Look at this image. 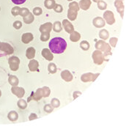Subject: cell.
<instances>
[{
  "label": "cell",
  "instance_id": "obj_24",
  "mask_svg": "<svg viewBox=\"0 0 140 132\" xmlns=\"http://www.w3.org/2000/svg\"><path fill=\"white\" fill-rule=\"evenodd\" d=\"M52 29H54V31L56 32H60L62 31V24L60 23V21H56V22L54 23Z\"/></svg>",
  "mask_w": 140,
  "mask_h": 132
},
{
  "label": "cell",
  "instance_id": "obj_42",
  "mask_svg": "<svg viewBox=\"0 0 140 132\" xmlns=\"http://www.w3.org/2000/svg\"><path fill=\"white\" fill-rule=\"evenodd\" d=\"M13 27L16 29H19L22 27V24H21V22L20 21H16L14 22Z\"/></svg>",
  "mask_w": 140,
  "mask_h": 132
},
{
  "label": "cell",
  "instance_id": "obj_37",
  "mask_svg": "<svg viewBox=\"0 0 140 132\" xmlns=\"http://www.w3.org/2000/svg\"><path fill=\"white\" fill-rule=\"evenodd\" d=\"M54 11L57 12H58V13H60V12H62V10H63V8H62V6L60 4H56L55 6H54Z\"/></svg>",
  "mask_w": 140,
  "mask_h": 132
},
{
  "label": "cell",
  "instance_id": "obj_26",
  "mask_svg": "<svg viewBox=\"0 0 140 132\" xmlns=\"http://www.w3.org/2000/svg\"><path fill=\"white\" fill-rule=\"evenodd\" d=\"M33 21H34V16L32 13H29L26 16L24 17V21L27 24L32 23Z\"/></svg>",
  "mask_w": 140,
  "mask_h": 132
},
{
  "label": "cell",
  "instance_id": "obj_29",
  "mask_svg": "<svg viewBox=\"0 0 140 132\" xmlns=\"http://www.w3.org/2000/svg\"><path fill=\"white\" fill-rule=\"evenodd\" d=\"M69 9H71V10H72L73 11H76V12H78L79 10V4L76 2H72L71 3H70L69 4Z\"/></svg>",
  "mask_w": 140,
  "mask_h": 132
},
{
  "label": "cell",
  "instance_id": "obj_34",
  "mask_svg": "<svg viewBox=\"0 0 140 132\" xmlns=\"http://www.w3.org/2000/svg\"><path fill=\"white\" fill-rule=\"evenodd\" d=\"M51 105L53 108H58L60 106V101L57 98L51 99Z\"/></svg>",
  "mask_w": 140,
  "mask_h": 132
},
{
  "label": "cell",
  "instance_id": "obj_15",
  "mask_svg": "<svg viewBox=\"0 0 140 132\" xmlns=\"http://www.w3.org/2000/svg\"><path fill=\"white\" fill-rule=\"evenodd\" d=\"M115 6L116 7L117 10L118 11L121 17H123V12H124V4L123 3V1H118L116 0L115 2Z\"/></svg>",
  "mask_w": 140,
  "mask_h": 132
},
{
  "label": "cell",
  "instance_id": "obj_36",
  "mask_svg": "<svg viewBox=\"0 0 140 132\" xmlns=\"http://www.w3.org/2000/svg\"><path fill=\"white\" fill-rule=\"evenodd\" d=\"M29 13H30V10L27 8H21L20 12H19V14L23 17L26 16Z\"/></svg>",
  "mask_w": 140,
  "mask_h": 132
},
{
  "label": "cell",
  "instance_id": "obj_35",
  "mask_svg": "<svg viewBox=\"0 0 140 132\" xmlns=\"http://www.w3.org/2000/svg\"><path fill=\"white\" fill-rule=\"evenodd\" d=\"M50 38V33H41L40 40L43 42L47 41Z\"/></svg>",
  "mask_w": 140,
  "mask_h": 132
},
{
  "label": "cell",
  "instance_id": "obj_6",
  "mask_svg": "<svg viewBox=\"0 0 140 132\" xmlns=\"http://www.w3.org/2000/svg\"><path fill=\"white\" fill-rule=\"evenodd\" d=\"M103 18H104V20L106 21V24L109 25L115 24V18L114 13L110 10H106V12L103 13Z\"/></svg>",
  "mask_w": 140,
  "mask_h": 132
},
{
  "label": "cell",
  "instance_id": "obj_41",
  "mask_svg": "<svg viewBox=\"0 0 140 132\" xmlns=\"http://www.w3.org/2000/svg\"><path fill=\"white\" fill-rule=\"evenodd\" d=\"M20 10L21 8H18V7H15L12 9V14L13 16H17L19 14V12H20Z\"/></svg>",
  "mask_w": 140,
  "mask_h": 132
},
{
  "label": "cell",
  "instance_id": "obj_19",
  "mask_svg": "<svg viewBox=\"0 0 140 132\" xmlns=\"http://www.w3.org/2000/svg\"><path fill=\"white\" fill-rule=\"evenodd\" d=\"M26 56L30 60H32V59H33L34 57V56H35V49L33 47H30V48L27 49L26 51Z\"/></svg>",
  "mask_w": 140,
  "mask_h": 132
},
{
  "label": "cell",
  "instance_id": "obj_16",
  "mask_svg": "<svg viewBox=\"0 0 140 132\" xmlns=\"http://www.w3.org/2000/svg\"><path fill=\"white\" fill-rule=\"evenodd\" d=\"M91 0H81L79 3V8L84 10H87L90 8L91 5Z\"/></svg>",
  "mask_w": 140,
  "mask_h": 132
},
{
  "label": "cell",
  "instance_id": "obj_25",
  "mask_svg": "<svg viewBox=\"0 0 140 132\" xmlns=\"http://www.w3.org/2000/svg\"><path fill=\"white\" fill-rule=\"evenodd\" d=\"M99 37H101L102 40L105 41L106 39H108L109 37V32L106 29H102L99 32Z\"/></svg>",
  "mask_w": 140,
  "mask_h": 132
},
{
  "label": "cell",
  "instance_id": "obj_7",
  "mask_svg": "<svg viewBox=\"0 0 140 132\" xmlns=\"http://www.w3.org/2000/svg\"><path fill=\"white\" fill-rule=\"evenodd\" d=\"M42 97H43L42 88H38L34 93H33L30 97L28 98L27 101H28V102H30V101H32V99L34 100V101H40V99L42 98Z\"/></svg>",
  "mask_w": 140,
  "mask_h": 132
},
{
  "label": "cell",
  "instance_id": "obj_28",
  "mask_svg": "<svg viewBox=\"0 0 140 132\" xmlns=\"http://www.w3.org/2000/svg\"><path fill=\"white\" fill-rule=\"evenodd\" d=\"M48 72L51 74H56L57 73V66L54 63H52L51 62L48 65Z\"/></svg>",
  "mask_w": 140,
  "mask_h": 132
},
{
  "label": "cell",
  "instance_id": "obj_33",
  "mask_svg": "<svg viewBox=\"0 0 140 132\" xmlns=\"http://www.w3.org/2000/svg\"><path fill=\"white\" fill-rule=\"evenodd\" d=\"M18 107L21 109H24L27 107V103H26V101H25L23 99H21L18 101Z\"/></svg>",
  "mask_w": 140,
  "mask_h": 132
},
{
  "label": "cell",
  "instance_id": "obj_32",
  "mask_svg": "<svg viewBox=\"0 0 140 132\" xmlns=\"http://www.w3.org/2000/svg\"><path fill=\"white\" fill-rule=\"evenodd\" d=\"M98 9H100L101 10H106V8H107V4L104 1H102V0H100L98 2Z\"/></svg>",
  "mask_w": 140,
  "mask_h": 132
},
{
  "label": "cell",
  "instance_id": "obj_13",
  "mask_svg": "<svg viewBox=\"0 0 140 132\" xmlns=\"http://www.w3.org/2000/svg\"><path fill=\"white\" fill-rule=\"evenodd\" d=\"M93 24L94 26H95V27H97V28H102V27H103L105 26V24H106L104 19H103L101 17H96V18H95L93 19Z\"/></svg>",
  "mask_w": 140,
  "mask_h": 132
},
{
  "label": "cell",
  "instance_id": "obj_50",
  "mask_svg": "<svg viewBox=\"0 0 140 132\" xmlns=\"http://www.w3.org/2000/svg\"></svg>",
  "mask_w": 140,
  "mask_h": 132
},
{
  "label": "cell",
  "instance_id": "obj_8",
  "mask_svg": "<svg viewBox=\"0 0 140 132\" xmlns=\"http://www.w3.org/2000/svg\"><path fill=\"white\" fill-rule=\"evenodd\" d=\"M0 50L4 51L5 53H7L8 54H13V51H14L13 47L10 44L6 43H0Z\"/></svg>",
  "mask_w": 140,
  "mask_h": 132
},
{
  "label": "cell",
  "instance_id": "obj_21",
  "mask_svg": "<svg viewBox=\"0 0 140 132\" xmlns=\"http://www.w3.org/2000/svg\"><path fill=\"white\" fill-rule=\"evenodd\" d=\"M55 0H45V2H44L45 7H46L47 9H48V10H51V9L54 8V6H55Z\"/></svg>",
  "mask_w": 140,
  "mask_h": 132
},
{
  "label": "cell",
  "instance_id": "obj_45",
  "mask_svg": "<svg viewBox=\"0 0 140 132\" xmlns=\"http://www.w3.org/2000/svg\"><path fill=\"white\" fill-rule=\"evenodd\" d=\"M38 118V116H37V115H35V114H31L30 116V120H34V119H37Z\"/></svg>",
  "mask_w": 140,
  "mask_h": 132
},
{
  "label": "cell",
  "instance_id": "obj_12",
  "mask_svg": "<svg viewBox=\"0 0 140 132\" xmlns=\"http://www.w3.org/2000/svg\"><path fill=\"white\" fill-rule=\"evenodd\" d=\"M61 77L63 79L64 81L67 82H70L73 80V75L68 70H65L62 71L61 73Z\"/></svg>",
  "mask_w": 140,
  "mask_h": 132
},
{
  "label": "cell",
  "instance_id": "obj_11",
  "mask_svg": "<svg viewBox=\"0 0 140 132\" xmlns=\"http://www.w3.org/2000/svg\"><path fill=\"white\" fill-rule=\"evenodd\" d=\"M11 91H12V93H13L14 95H16L17 97H18V98H22V97L24 95V94H25V90H24V89L22 88V87H18L14 86V87L11 89Z\"/></svg>",
  "mask_w": 140,
  "mask_h": 132
},
{
  "label": "cell",
  "instance_id": "obj_1",
  "mask_svg": "<svg viewBox=\"0 0 140 132\" xmlns=\"http://www.w3.org/2000/svg\"><path fill=\"white\" fill-rule=\"evenodd\" d=\"M49 49L54 54H62L67 48V43L62 37H54L49 42Z\"/></svg>",
  "mask_w": 140,
  "mask_h": 132
},
{
  "label": "cell",
  "instance_id": "obj_31",
  "mask_svg": "<svg viewBox=\"0 0 140 132\" xmlns=\"http://www.w3.org/2000/svg\"><path fill=\"white\" fill-rule=\"evenodd\" d=\"M80 47L82 50H84V51H87V50L89 49L90 45H89V43L87 41H83L81 42Z\"/></svg>",
  "mask_w": 140,
  "mask_h": 132
},
{
  "label": "cell",
  "instance_id": "obj_49",
  "mask_svg": "<svg viewBox=\"0 0 140 132\" xmlns=\"http://www.w3.org/2000/svg\"><path fill=\"white\" fill-rule=\"evenodd\" d=\"M68 1H72V0H68Z\"/></svg>",
  "mask_w": 140,
  "mask_h": 132
},
{
  "label": "cell",
  "instance_id": "obj_17",
  "mask_svg": "<svg viewBox=\"0 0 140 132\" xmlns=\"http://www.w3.org/2000/svg\"><path fill=\"white\" fill-rule=\"evenodd\" d=\"M39 68V62L35 60H30L29 63V68L30 71L34 72V71H38Z\"/></svg>",
  "mask_w": 140,
  "mask_h": 132
},
{
  "label": "cell",
  "instance_id": "obj_38",
  "mask_svg": "<svg viewBox=\"0 0 140 132\" xmlns=\"http://www.w3.org/2000/svg\"><path fill=\"white\" fill-rule=\"evenodd\" d=\"M43 109H44V111L47 112V113H51V111H53L54 108L52 107V106H51V104H46V105H45Z\"/></svg>",
  "mask_w": 140,
  "mask_h": 132
},
{
  "label": "cell",
  "instance_id": "obj_27",
  "mask_svg": "<svg viewBox=\"0 0 140 132\" xmlns=\"http://www.w3.org/2000/svg\"><path fill=\"white\" fill-rule=\"evenodd\" d=\"M8 119L11 121H16L17 120L18 117V115L17 114V112L15 111H11L8 114Z\"/></svg>",
  "mask_w": 140,
  "mask_h": 132
},
{
  "label": "cell",
  "instance_id": "obj_44",
  "mask_svg": "<svg viewBox=\"0 0 140 132\" xmlns=\"http://www.w3.org/2000/svg\"><path fill=\"white\" fill-rule=\"evenodd\" d=\"M81 95V93L79 92V91H75L74 93H73V99H76L77 97H79V96H80Z\"/></svg>",
  "mask_w": 140,
  "mask_h": 132
},
{
  "label": "cell",
  "instance_id": "obj_3",
  "mask_svg": "<svg viewBox=\"0 0 140 132\" xmlns=\"http://www.w3.org/2000/svg\"><path fill=\"white\" fill-rule=\"evenodd\" d=\"M95 49L100 50L101 51H103L104 53H108L111 51L110 45L103 41H98L95 43Z\"/></svg>",
  "mask_w": 140,
  "mask_h": 132
},
{
  "label": "cell",
  "instance_id": "obj_46",
  "mask_svg": "<svg viewBox=\"0 0 140 132\" xmlns=\"http://www.w3.org/2000/svg\"><path fill=\"white\" fill-rule=\"evenodd\" d=\"M93 2H98V1H100V0H93Z\"/></svg>",
  "mask_w": 140,
  "mask_h": 132
},
{
  "label": "cell",
  "instance_id": "obj_2",
  "mask_svg": "<svg viewBox=\"0 0 140 132\" xmlns=\"http://www.w3.org/2000/svg\"><path fill=\"white\" fill-rule=\"evenodd\" d=\"M92 57L94 63H95L96 65H102L103 62L104 61V57H103V54L100 50H96L93 51Z\"/></svg>",
  "mask_w": 140,
  "mask_h": 132
},
{
  "label": "cell",
  "instance_id": "obj_20",
  "mask_svg": "<svg viewBox=\"0 0 140 132\" xmlns=\"http://www.w3.org/2000/svg\"><path fill=\"white\" fill-rule=\"evenodd\" d=\"M81 38V35L78 32H75L73 31L72 33H71V35H70V40L72 42H77L80 40Z\"/></svg>",
  "mask_w": 140,
  "mask_h": 132
},
{
  "label": "cell",
  "instance_id": "obj_10",
  "mask_svg": "<svg viewBox=\"0 0 140 132\" xmlns=\"http://www.w3.org/2000/svg\"><path fill=\"white\" fill-rule=\"evenodd\" d=\"M62 26H63L65 30L69 34L72 33L74 31V27L73 24L67 19H64L62 21Z\"/></svg>",
  "mask_w": 140,
  "mask_h": 132
},
{
  "label": "cell",
  "instance_id": "obj_14",
  "mask_svg": "<svg viewBox=\"0 0 140 132\" xmlns=\"http://www.w3.org/2000/svg\"><path fill=\"white\" fill-rule=\"evenodd\" d=\"M41 54H42L43 57L45 58L46 60L51 61V60L54 59V55L51 53L50 49H43L42 50Z\"/></svg>",
  "mask_w": 140,
  "mask_h": 132
},
{
  "label": "cell",
  "instance_id": "obj_5",
  "mask_svg": "<svg viewBox=\"0 0 140 132\" xmlns=\"http://www.w3.org/2000/svg\"><path fill=\"white\" fill-rule=\"evenodd\" d=\"M99 76V74H93L92 73H87L83 74L81 76V80L83 82H94L97 77Z\"/></svg>",
  "mask_w": 140,
  "mask_h": 132
},
{
  "label": "cell",
  "instance_id": "obj_39",
  "mask_svg": "<svg viewBox=\"0 0 140 132\" xmlns=\"http://www.w3.org/2000/svg\"><path fill=\"white\" fill-rule=\"evenodd\" d=\"M118 39L117 37H111L110 40H109V43L112 47H115L117 45V43Z\"/></svg>",
  "mask_w": 140,
  "mask_h": 132
},
{
  "label": "cell",
  "instance_id": "obj_22",
  "mask_svg": "<svg viewBox=\"0 0 140 132\" xmlns=\"http://www.w3.org/2000/svg\"><path fill=\"white\" fill-rule=\"evenodd\" d=\"M77 15H78V12L73 11L72 10L69 9L68 11V18L69 20L71 21H75Z\"/></svg>",
  "mask_w": 140,
  "mask_h": 132
},
{
  "label": "cell",
  "instance_id": "obj_47",
  "mask_svg": "<svg viewBox=\"0 0 140 132\" xmlns=\"http://www.w3.org/2000/svg\"><path fill=\"white\" fill-rule=\"evenodd\" d=\"M1 95H2V92L0 90V97H1Z\"/></svg>",
  "mask_w": 140,
  "mask_h": 132
},
{
  "label": "cell",
  "instance_id": "obj_23",
  "mask_svg": "<svg viewBox=\"0 0 140 132\" xmlns=\"http://www.w3.org/2000/svg\"><path fill=\"white\" fill-rule=\"evenodd\" d=\"M8 82L12 86H17L18 84L19 83V80H18V78L16 76H12L11 75L9 77Z\"/></svg>",
  "mask_w": 140,
  "mask_h": 132
},
{
  "label": "cell",
  "instance_id": "obj_40",
  "mask_svg": "<svg viewBox=\"0 0 140 132\" xmlns=\"http://www.w3.org/2000/svg\"><path fill=\"white\" fill-rule=\"evenodd\" d=\"M43 12L42 9L40 8H35L33 10V13H34V15L35 16H40V15H41Z\"/></svg>",
  "mask_w": 140,
  "mask_h": 132
},
{
  "label": "cell",
  "instance_id": "obj_43",
  "mask_svg": "<svg viewBox=\"0 0 140 132\" xmlns=\"http://www.w3.org/2000/svg\"><path fill=\"white\" fill-rule=\"evenodd\" d=\"M14 4H21L24 3L26 0H11Z\"/></svg>",
  "mask_w": 140,
  "mask_h": 132
},
{
  "label": "cell",
  "instance_id": "obj_48",
  "mask_svg": "<svg viewBox=\"0 0 140 132\" xmlns=\"http://www.w3.org/2000/svg\"><path fill=\"white\" fill-rule=\"evenodd\" d=\"M118 1H123V0H118Z\"/></svg>",
  "mask_w": 140,
  "mask_h": 132
},
{
  "label": "cell",
  "instance_id": "obj_4",
  "mask_svg": "<svg viewBox=\"0 0 140 132\" xmlns=\"http://www.w3.org/2000/svg\"><path fill=\"white\" fill-rule=\"evenodd\" d=\"M8 62L11 70L16 71L18 69L19 64H20V60L17 57H10L9 59Z\"/></svg>",
  "mask_w": 140,
  "mask_h": 132
},
{
  "label": "cell",
  "instance_id": "obj_9",
  "mask_svg": "<svg viewBox=\"0 0 140 132\" xmlns=\"http://www.w3.org/2000/svg\"><path fill=\"white\" fill-rule=\"evenodd\" d=\"M53 24L51 22H47L40 27V32L41 33H50L52 30Z\"/></svg>",
  "mask_w": 140,
  "mask_h": 132
},
{
  "label": "cell",
  "instance_id": "obj_18",
  "mask_svg": "<svg viewBox=\"0 0 140 132\" xmlns=\"http://www.w3.org/2000/svg\"><path fill=\"white\" fill-rule=\"evenodd\" d=\"M22 42L25 44H27L33 40V35L32 33H24L21 37Z\"/></svg>",
  "mask_w": 140,
  "mask_h": 132
},
{
  "label": "cell",
  "instance_id": "obj_30",
  "mask_svg": "<svg viewBox=\"0 0 140 132\" xmlns=\"http://www.w3.org/2000/svg\"><path fill=\"white\" fill-rule=\"evenodd\" d=\"M42 93H43V98H47L50 95L51 93V90L49 89L48 87H43L42 88Z\"/></svg>",
  "mask_w": 140,
  "mask_h": 132
}]
</instances>
